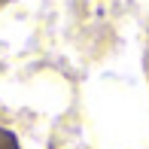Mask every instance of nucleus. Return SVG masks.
<instances>
[{
    "mask_svg": "<svg viewBox=\"0 0 149 149\" xmlns=\"http://www.w3.org/2000/svg\"><path fill=\"white\" fill-rule=\"evenodd\" d=\"M3 3H6V0H0V6H3Z\"/></svg>",
    "mask_w": 149,
    "mask_h": 149,
    "instance_id": "2",
    "label": "nucleus"
},
{
    "mask_svg": "<svg viewBox=\"0 0 149 149\" xmlns=\"http://www.w3.org/2000/svg\"><path fill=\"white\" fill-rule=\"evenodd\" d=\"M0 149H22L18 137L9 131V128H3V125H0Z\"/></svg>",
    "mask_w": 149,
    "mask_h": 149,
    "instance_id": "1",
    "label": "nucleus"
}]
</instances>
